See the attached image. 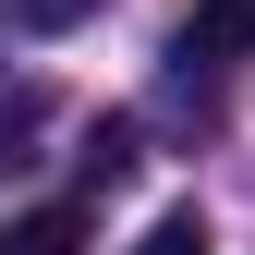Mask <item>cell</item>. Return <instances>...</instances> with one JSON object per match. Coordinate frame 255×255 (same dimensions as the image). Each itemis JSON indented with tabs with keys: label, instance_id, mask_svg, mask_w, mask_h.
<instances>
[{
	"label": "cell",
	"instance_id": "8992f818",
	"mask_svg": "<svg viewBox=\"0 0 255 255\" xmlns=\"http://www.w3.org/2000/svg\"><path fill=\"white\" fill-rule=\"evenodd\" d=\"M85 12H98V0H12V24H24V37H73Z\"/></svg>",
	"mask_w": 255,
	"mask_h": 255
},
{
	"label": "cell",
	"instance_id": "3957f363",
	"mask_svg": "<svg viewBox=\"0 0 255 255\" xmlns=\"http://www.w3.org/2000/svg\"><path fill=\"white\" fill-rule=\"evenodd\" d=\"M0 255H85V207H24L0 231Z\"/></svg>",
	"mask_w": 255,
	"mask_h": 255
},
{
	"label": "cell",
	"instance_id": "5b68a950",
	"mask_svg": "<svg viewBox=\"0 0 255 255\" xmlns=\"http://www.w3.org/2000/svg\"><path fill=\"white\" fill-rule=\"evenodd\" d=\"M134 146H146V134H134V122H122V110H110V122H98V134H85V158H73V170H85V182H98V195H110V182H122V170H134Z\"/></svg>",
	"mask_w": 255,
	"mask_h": 255
},
{
	"label": "cell",
	"instance_id": "277c9868",
	"mask_svg": "<svg viewBox=\"0 0 255 255\" xmlns=\"http://www.w3.org/2000/svg\"><path fill=\"white\" fill-rule=\"evenodd\" d=\"M134 255H219V231H207V207H158L134 231Z\"/></svg>",
	"mask_w": 255,
	"mask_h": 255
},
{
	"label": "cell",
	"instance_id": "7a4b0ae2",
	"mask_svg": "<svg viewBox=\"0 0 255 255\" xmlns=\"http://www.w3.org/2000/svg\"><path fill=\"white\" fill-rule=\"evenodd\" d=\"M37 122H49V85L12 73V85H0V170H24V158H37Z\"/></svg>",
	"mask_w": 255,
	"mask_h": 255
},
{
	"label": "cell",
	"instance_id": "6da1fadb",
	"mask_svg": "<svg viewBox=\"0 0 255 255\" xmlns=\"http://www.w3.org/2000/svg\"><path fill=\"white\" fill-rule=\"evenodd\" d=\"M170 61L182 73H195V61H255V0H195L182 37H170Z\"/></svg>",
	"mask_w": 255,
	"mask_h": 255
}]
</instances>
